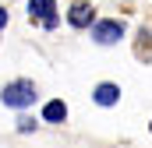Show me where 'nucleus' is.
<instances>
[{"instance_id": "6e6552de", "label": "nucleus", "mask_w": 152, "mask_h": 148, "mask_svg": "<svg viewBox=\"0 0 152 148\" xmlns=\"http://www.w3.org/2000/svg\"><path fill=\"white\" fill-rule=\"evenodd\" d=\"M149 127H152V123H149Z\"/></svg>"}, {"instance_id": "7ed1b4c3", "label": "nucleus", "mask_w": 152, "mask_h": 148, "mask_svg": "<svg viewBox=\"0 0 152 148\" xmlns=\"http://www.w3.org/2000/svg\"><path fill=\"white\" fill-rule=\"evenodd\" d=\"M28 14L32 18H42L46 28L57 25V14H53V0H28Z\"/></svg>"}, {"instance_id": "f257e3e1", "label": "nucleus", "mask_w": 152, "mask_h": 148, "mask_svg": "<svg viewBox=\"0 0 152 148\" xmlns=\"http://www.w3.org/2000/svg\"><path fill=\"white\" fill-rule=\"evenodd\" d=\"M4 102L14 106V110L32 106V102H36V85H32V81H11V85L4 88Z\"/></svg>"}, {"instance_id": "f03ea898", "label": "nucleus", "mask_w": 152, "mask_h": 148, "mask_svg": "<svg viewBox=\"0 0 152 148\" xmlns=\"http://www.w3.org/2000/svg\"><path fill=\"white\" fill-rule=\"evenodd\" d=\"M92 36H96V42H103V46H110V42H117V39L124 36V25H120V21H96V28H92Z\"/></svg>"}, {"instance_id": "423d86ee", "label": "nucleus", "mask_w": 152, "mask_h": 148, "mask_svg": "<svg viewBox=\"0 0 152 148\" xmlns=\"http://www.w3.org/2000/svg\"><path fill=\"white\" fill-rule=\"evenodd\" d=\"M92 99H96L99 106H113L117 99H120V88H117V85H110V81H106V85H96Z\"/></svg>"}, {"instance_id": "39448f33", "label": "nucleus", "mask_w": 152, "mask_h": 148, "mask_svg": "<svg viewBox=\"0 0 152 148\" xmlns=\"http://www.w3.org/2000/svg\"><path fill=\"white\" fill-rule=\"evenodd\" d=\"M42 120H46V123H64V120H67V106H64L60 99H50V102L42 106Z\"/></svg>"}, {"instance_id": "0eeeda50", "label": "nucleus", "mask_w": 152, "mask_h": 148, "mask_svg": "<svg viewBox=\"0 0 152 148\" xmlns=\"http://www.w3.org/2000/svg\"><path fill=\"white\" fill-rule=\"evenodd\" d=\"M4 25H7V11L0 7V28H4Z\"/></svg>"}, {"instance_id": "20e7f679", "label": "nucleus", "mask_w": 152, "mask_h": 148, "mask_svg": "<svg viewBox=\"0 0 152 148\" xmlns=\"http://www.w3.org/2000/svg\"><path fill=\"white\" fill-rule=\"evenodd\" d=\"M71 25H78V28H85V25H92V18H96V7L88 4V0H78L75 7H71Z\"/></svg>"}]
</instances>
